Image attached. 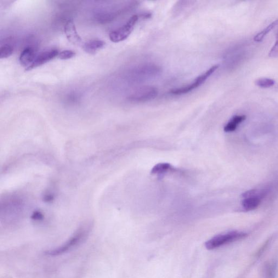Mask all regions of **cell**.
Returning a JSON list of instances; mask_svg holds the SVG:
<instances>
[{"instance_id":"cell-1","label":"cell","mask_w":278,"mask_h":278,"mask_svg":"<svg viewBox=\"0 0 278 278\" xmlns=\"http://www.w3.org/2000/svg\"><path fill=\"white\" fill-rule=\"evenodd\" d=\"M162 69L154 64H143L135 66L130 71V78L136 83L155 78L160 75Z\"/></svg>"},{"instance_id":"cell-2","label":"cell","mask_w":278,"mask_h":278,"mask_svg":"<svg viewBox=\"0 0 278 278\" xmlns=\"http://www.w3.org/2000/svg\"><path fill=\"white\" fill-rule=\"evenodd\" d=\"M89 231V226H84L79 228L70 239L67 240L63 245L52 250L47 252L50 256H56L69 251L70 249L75 247L78 243H80L88 234Z\"/></svg>"},{"instance_id":"cell-3","label":"cell","mask_w":278,"mask_h":278,"mask_svg":"<svg viewBox=\"0 0 278 278\" xmlns=\"http://www.w3.org/2000/svg\"><path fill=\"white\" fill-rule=\"evenodd\" d=\"M246 236L247 234L245 232L239 231H231L227 233L218 235L206 242V247L209 250H213L226 244L241 239Z\"/></svg>"},{"instance_id":"cell-4","label":"cell","mask_w":278,"mask_h":278,"mask_svg":"<svg viewBox=\"0 0 278 278\" xmlns=\"http://www.w3.org/2000/svg\"><path fill=\"white\" fill-rule=\"evenodd\" d=\"M139 19L138 15H134L123 26L110 33V38L113 43H119L127 39L133 32Z\"/></svg>"},{"instance_id":"cell-5","label":"cell","mask_w":278,"mask_h":278,"mask_svg":"<svg viewBox=\"0 0 278 278\" xmlns=\"http://www.w3.org/2000/svg\"><path fill=\"white\" fill-rule=\"evenodd\" d=\"M219 67V65H215L210 68L207 71L203 73V74L197 77L194 82L191 84L183 87L174 89L170 91V94L174 95H181L188 94L192 90L200 87L205 82L208 78L213 75L215 71H217Z\"/></svg>"},{"instance_id":"cell-6","label":"cell","mask_w":278,"mask_h":278,"mask_svg":"<svg viewBox=\"0 0 278 278\" xmlns=\"http://www.w3.org/2000/svg\"><path fill=\"white\" fill-rule=\"evenodd\" d=\"M158 95V89L151 86L139 88L130 95L128 100L135 103H142L155 99Z\"/></svg>"},{"instance_id":"cell-7","label":"cell","mask_w":278,"mask_h":278,"mask_svg":"<svg viewBox=\"0 0 278 278\" xmlns=\"http://www.w3.org/2000/svg\"><path fill=\"white\" fill-rule=\"evenodd\" d=\"M59 54L58 50L56 49L44 51V52L36 56L33 63L29 67L26 68V71H31L39 66L47 63L48 62L54 59L56 56H58Z\"/></svg>"},{"instance_id":"cell-8","label":"cell","mask_w":278,"mask_h":278,"mask_svg":"<svg viewBox=\"0 0 278 278\" xmlns=\"http://www.w3.org/2000/svg\"><path fill=\"white\" fill-rule=\"evenodd\" d=\"M64 32L68 41L73 45L81 46L83 44L82 38L79 36L72 19L68 20L64 26Z\"/></svg>"},{"instance_id":"cell-9","label":"cell","mask_w":278,"mask_h":278,"mask_svg":"<svg viewBox=\"0 0 278 278\" xmlns=\"http://www.w3.org/2000/svg\"><path fill=\"white\" fill-rule=\"evenodd\" d=\"M36 51L32 47H27L20 56L19 61L21 66L25 67L26 69L29 67L36 57Z\"/></svg>"},{"instance_id":"cell-10","label":"cell","mask_w":278,"mask_h":278,"mask_svg":"<svg viewBox=\"0 0 278 278\" xmlns=\"http://www.w3.org/2000/svg\"><path fill=\"white\" fill-rule=\"evenodd\" d=\"M106 43L101 40H92L86 43H83L82 48L87 54L94 55L102 49H103Z\"/></svg>"},{"instance_id":"cell-11","label":"cell","mask_w":278,"mask_h":278,"mask_svg":"<svg viewBox=\"0 0 278 278\" xmlns=\"http://www.w3.org/2000/svg\"><path fill=\"white\" fill-rule=\"evenodd\" d=\"M261 203V198L258 197H248L242 202V207L247 211H253L257 208Z\"/></svg>"},{"instance_id":"cell-12","label":"cell","mask_w":278,"mask_h":278,"mask_svg":"<svg viewBox=\"0 0 278 278\" xmlns=\"http://www.w3.org/2000/svg\"><path fill=\"white\" fill-rule=\"evenodd\" d=\"M245 115H236L232 118L231 120L226 124L224 128L225 132H233L239 124L245 120Z\"/></svg>"},{"instance_id":"cell-13","label":"cell","mask_w":278,"mask_h":278,"mask_svg":"<svg viewBox=\"0 0 278 278\" xmlns=\"http://www.w3.org/2000/svg\"><path fill=\"white\" fill-rule=\"evenodd\" d=\"M278 26V19L272 22V23L267 27L262 32H259L255 36L254 40L255 42H260L263 41L264 38L275 28Z\"/></svg>"},{"instance_id":"cell-14","label":"cell","mask_w":278,"mask_h":278,"mask_svg":"<svg viewBox=\"0 0 278 278\" xmlns=\"http://www.w3.org/2000/svg\"><path fill=\"white\" fill-rule=\"evenodd\" d=\"M174 169L171 165L169 163H160L155 166L151 170V174H160L166 173L170 170Z\"/></svg>"},{"instance_id":"cell-15","label":"cell","mask_w":278,"mask_h":278,"mask_svg":"<svg viewBox=\"0 0 278 278\" xmlns=\"http://www.w3.org/2000/svg\"><path fill=\"white\" fill-rule=\"evenodd\" d=\"M14 48L12 45L6 43L1 45L0 49V58L5 59L9 57L13 53Z\"/></svg>"},{"instance_id":"cell-16","label":"cell","mask_w":278,"mask_h":278,"mask_svg":"<svg viewBox=\"0 0 278 278\" xmlns=\"http://www.w3.org/2000/svg\"><path fill=\"white\" fill-rule=\"evenodd\" d=\"M255 85L262 88H268L274 86L275 81L274 79L263 78L257 79L255 82Z\"/></svg>"},{"instance_id":"cell-17","label":"cell","mask_w":278,"mask_h":278,"mask_svg":"<svg viewBox=\"0 0 278 278\" xmlns=\"http://www.w3.org/2000/svg\"><path fill=\"white\" fill-rule=\"evenodd\" d=\"M76 56V53L72 50H64L58 55V57L61 60L71 59Z\"/></svg>"},{"instance_id":"cell-18","label":"cell","mask_w":278,"mask_h":278,"mask_svg":"<svg viewBox=\"0 0 278 278\" xmlns=\"http://www.w3.org/2000/svg\"><path fill=\"white\" fill-rule=\"evenodd\" d=\"M269 55L271 58L278 57V30L276 33V42L270 50Z\"/></svg>"}]
</instances>
